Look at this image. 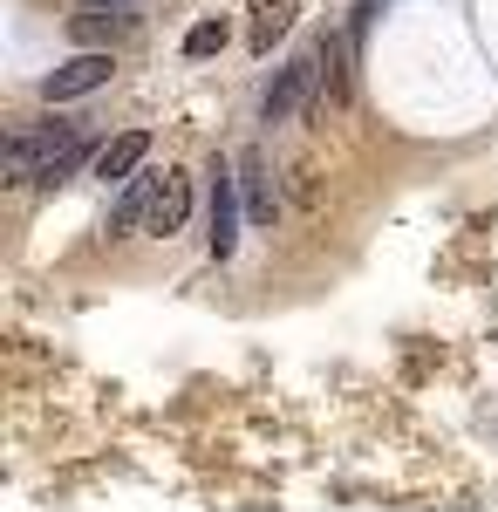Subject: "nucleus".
<instances>
[{"instance_id": "11", "label": "nucleus", "mask_w": 498, "mask_h": 512, "mask_svg": "<svg viewBox=\"0 0 498 512\" xmlns=\"http://www.w3.org/2000/svg\"><path fill=\"white\" fill-rule=\"evenodd\" d=\"M294 14H301V0H260V14H253V55H273V41L294 28Z\"/></svg>"}, {"instance_id": "12", "label": "nucleus", "mask_w": 498, "mask_h": 512, "mask_svg": "<svg viewBox=\"0 0 498 512\" xmlns=\"http://www.w3.org/2000/svg\"><path fill=\"white\" fill-rule=\"evenodd\" d=\"M219 48H226V21H198L185 35V55H219Z\"/></svg>"}, {"instance_id": "10", "label": "nucleus", "mask_w": 498, "mask_h": 512, "mask_svg": "<svg viewBox=\"0 0 498 512\" xmlns=\"http://www.w3.org/2000/svg\"><path fill=\"white\" fill-rule=\"evenodd\" d=\"M0 178H7V185H35L41 178V130H14V137H7Z\"/></svg>"}, {"instance_id": "7", "label": "nucleus", "mask_w": 498, "mask_h": 512, "mask_svg": "<svg viewBox=\"0 0 498 512\" xmlns=\"http://www.w3.org/2000/svg\"><path fill=\"white\" fill-rule=\"evenodd\" d=\"M185 212H192V171H164V185H157V198H151V219H144V233L171 239L178 226H185Z\"/></svg>"}, {"instance_id": "3", "label": "nucleus", "mask_w": 498, "mask_h": 512, "mask_svg": "<svg viewBox=\"0 0 498 512\" xmlns=\"http://www.w3.org/2000/svg\"><path fill=\"white\" fill-rule=\"evenodd\" d=\"M110 69H116V62L103 55V48H82V55H69L55 76L41 82V96H48V103H76V96H89V89H103Z\"/></svg>"}, {"instance_id": "6", "label": "nucleus", "mask_w": 498, "mask_h": 512, "mask_svg": "<svg viewBox=\"0 0 498 512\" xmlns=\"http://www.w3.org/2000/svg\"><path fill=\"white\" fill-rule=\"evenodd\" d=\"M157 185H164V171H137L123 192H116V205H110V219H103V233L110 239H123V233H137L144 219H151V198H157Z\"/></svg>"}, {"instance_id": "13", "label": "nucleus", "mask_w": 498, "mask_h": 512, "mask_svg": "<svg viewBox=\"0 0 498 512\" xmlns=\"http://www.w3.org/2000/svg\"><path fill=\"white\" fill-rule=\"evenodd\" d=\"M76 7H144V0H76Z\"/></svg>"}, {"instance_id": "1", "label": "nucleus", "mask_w": 498, "mask_h": 512, "mask_svg": "<svg viewBox=\"0 0 498 512\" xmlns=\"http://www.w3.org/2000/svg\"><path fill=\"white\" fill-rule=\"evenodd\" d=\"M321 96V48H301L280 76H273V89H267V103H260V117L267 123H294Z\"/></svg>"}, {"instance_id": "9", "label": "nucleus", "mask_w": 498, "mask_h": 512, "mask_svg": "<svg viewBox=\"0 0 498 512\" xmlns=\"http://www.w3.org/2000/svg\"><path fill=\"white\" fill-rule=\"evenodd\" d=\"M239 198H246V219H260V226L280 219V198H273V178H267V158L260 151L239 158Z\"/></svg>"}, {"instance_id": "5", "label": "nucleus", "mask_w": 498, "mask_h": 512, "mask_svg": "<svg viewBox=\"0 0 498 512\" xmlns=\"http://www.w3.org/2000/svg\"><path fill=\"white\" fill-rule=\"evenodd\" d=\"M144 158H151V130H123V137H110V144L89 158V171H96L103 185H130V178L144 171Z\"/></svg>"}, {"instance_id": "4", "label": "nucleus", "mask_w": 498, "mask_h": 512, "mask_svg": "<svg viewBox=\"0 0 498 512\" xmlns=\"http://www.w3.org/2000/svg\"><path fill=\"white\" fill-rule=\"evenodd\" d=\"M89 158V137H82V123H62V130H41V178L35 185H69L76 178V164Z\"/></svg>"}, {"instance_id": "8", "label": "nucleus", "mask_w": 498, "mask_h": 512, "mask_svg": "<svg viewBox=\"0 0 498 512\" xmlns=\"http://www.w3.org/2000/svg\"><path fill=\"white\" fill-rule=\"evenodd\" d=\"M348 48H355V41H342V35L321 41V110H348V103H355V69H348Z\"/></svg>"}, {"instance_id": "2", "label": "nucleus", "mask_w": 498, "mask_h": 512, "mask_svg": "<svg viewBox=\"0 0 498 512\" xmlns=\"http://www.w3.org/2000/svg\"><path fill=\"white\" fill-rule=\"evenodd\" d=\"M239 212H246V198H239V171L226 164H212V260H232V246H239Z\"/></svg>"}]
</instances>
